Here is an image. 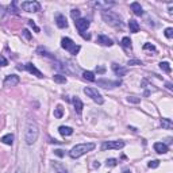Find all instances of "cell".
I'll return each mask as SVG.
<instances>
[{"label": "cell", "mask_w": 173, "mask_h": 173, "mask_svg": "<svg viewBox=\"0 0 173 173\" xmlns=\"http://www.w3.org/2000/svg\"><path fill=\"white\" fill-rule=\"evenodd\" d=\"M38 135H39V127L37 124V122L33 121V119H29L26 128H24V141H26V143L34 145L38 139Z\"/></svg>", "instance_id": "cell-1"}, {"label": "cell", "mask_w": 173, "mask_h": 173, "mask_svg": "<svg viewBox=\"0 0 173 173\" xmlns=\"http://www.w3.org/2000/svg\"><path fill=\"white\" fill-rule=\"evenodd\" d=\"M102 18L107 24L115 27V29H122L123 27V19H122V16L114 11H110V10L102 11Z\"/></svg>", "instance_id": "cell-2"}, {"label": "cell", "mask_w": 173, "mask_h": 173, "mask_svg": "<svg viewBox=\"0 0 173 173\" xmlns=\"http://www.w3.org/2000/svg\"><path fill=\"white\" fill-rule=\"evenodd\" d=\"M96 147V145L93 142H87V143H78L76 146H73L70 149V152H69V156H70V158H80L81 156H84V154L92 152L93 149Z\"/></svg>", "instance_id": "cell-3"}, {"label": "cell", "mask_w": 173, "mask_h": 173, "mask_svg": "<svg viewBox=\"0 0 173 173\" xmlns=\"http://www.w3.org/2000/svg\"><path fill=\"white\" fill-rule=\"evenodd\" d=\"M61 48L65 49V50H68V52L70 53V54H73V56H76L77 53L80 52V49H81L80 46L76 45V43H74L70 38H67V37L61 39Z\"/></svg>", "instance_id": "cell-4"}, {"label": "cell", "mask_w": 173, "mask_h": 173, "mask_svg": "<svg viewBox=\"0 0 173 173\" xmlns=\"http://www.w3.org/2000/svg\"><path fill=\"white\" fill-rule=\"evenodd\" d=\"M84 93H85L88 97H91V99H92L95 103H97V104H103V103H104V99H103L102 93H100L96 88L85 87L84 88Z\"/></svg>", "instance_id": "cell-5"}, {"label": "cell", "mask_w": 173, "mask_h": 173, "mask_svg": "<svg viewBox=\"0 0 173 173\" xmlns=\"http://www.w3.org/2000/svg\"><path fill=\"white\" fill-rule=\"evenodd\" d=\"M126 146L124 141H107V142L102 143V150L106 152V150H119V149H123Z\"/></svg>", "instance_id": "cell-6"}, {"label": "cell", "mask_w": 173, "mask_h": 173, "mask_svg": "<svg viewBox=\"0 0 173 173\" xmlns=\"http://www.w3.org/2000/svg\"><path fill=\"white\" fill-rule=\"evenodd\" d=\"M20 8L27 12H38L41 11V4L38 2H23Z\"/></svg>", "instance_id": "cell-7"}, {"label": "cell", "mask_w": 173, "mask_h": 173, "mask_svg": "<svg viewBox=\"0 0 173 173\" xmlns=\"http://www.w3.org/2000/svg\"><path fill=\"white\" fill-rule=\"evenodd\" d=\"M18 69H26L29 73L34 74V76H37L38 78H42V77H43V73H42V72H41L34 64H31V62H27L24 67H18Z\"/></svg>", "instance_id": "cell-8"}, {"label": "cell", "mask_w": 173, "mask_h": 173, "mask_svg": "<svg viewBox=\"0 0 173 173\" xmlns=\"http://www.w3.org/2000/svg\"><path fill=\"white\" fill-rule=\"evenodd\" d=\"M121 84H122L121 80L111 81V80H106V78H100V80H97V85L103 87V88H108V89H112V88H115V87H119Z\"/></svg>", "instance_id": "cell-9"}, {"label": "cell", "mask_w": 173, "mask_h": 173, "mask_svg": "<svg viewBox=\"0 0 173 173\" xmlns=\"http://www.w3.org/2000/svg\"><path fill=\"white\" fill-rule=\"evenodd\" d=\"M74 24H76V27H77V30L80 31L81 34L85 31L88 27H89V20L87 19V18H80V19H77V20H74Z\"/></svg>", "instance_id": "cell-10"}, {"label": "cell", "mask_w": 173, "mask_h": 173, "mask_svg": "<svg viewBox=\"0 0 173 173\" xmlns=\"http://www.w3.org/2000/svg\"><path fill=\"white\" fill-rule=\"evenodd\" d=\"M3 84H4V87H15L16 84H19V76H16V74H8V76H5Z\"/></svg>", "instance_id": "cell-11"}, {"label": "cell", "mask_w": 173, "mask_h": 173, "mask_svg": "<svg viewBox=\"0 0 173 173\" xmlns=\"http://www.w3.org/2000/svg\"><path fill=\"white\" fill-rule=\"evenodd\" d=\"M111 68H112V70H114V73L116 74V76H119V77L126 76V74H127V72H128L127 68L121 67V65H118L116 62H112V64H111Z\"/></svg>", "instance_id": "cell-12"}, {"label": "cell", "mask_w": 173, "mask_h": 173, "mask_svg": "<svg viewBox=\"0 0 173 173\" xmlns=\"http://www.w3.org/2000/svg\"><path fill=\"white\" fill-rule=\"evenodd\" d=\"M72 103H73L74 106V111H76L77 115H81L83 114V108H84V104L83 102H81V99L78 96H73V99H72Z\"/></svg>", "instance_id": "cell-13"}, {"label": "cell", "mask_w": 173, "mask_h": 173, "mask_svg": "<svg viewBox=\"0 0 173 173\" xmlns=\"http://www.w3.org/2000/svg\"><path fill=\"white\" fill-rule=\"evenodd\" d=\"M97 43L102 46H108V48H111L112 45H114V42H112L111 38H108L107 35H104V34H100L99 37H97Z\"/></svg>", "instance_id": "cell-14"}, {"label": "cell", "mask_w": 173, "mask_h": 173, "mask_svg": "<svg viewBox=\"0 0 173 173\" xmlns=\"http://www.w3.org/2000/svg\"><path fill=\"white\" fill-rule=\"evenodd\" d=\"M56 24H57L58 29H67L68 27V20H67V18H65V15L58 14L57 16H56Z\"/></svg>", "instance_id": "cell-15"}, {"label": "cell", "mask_w": 173, "mask_h": 173, "mask_svg": "<svg viewBox=\"0 0 173 173\" xmlns=\"http://www.w3.org/2000/svg\"><path fill=\"white\" fill-rule=\"evenodd\" d=\"M154 150H156L157 153H160V154H165V153H168V145L166 143H164V142H156L154 143Z\"/></svg>", "instance_id": "cell-16"}, {"label": "cell", "mask_w": 173, "mask_h": 173, "mask_svg": "<svg viewBox=\"0 0 173 173\" xmlns=\"http://www.w3.org/2000/svg\"><path fill=\"white\" fill-rule=\"evenodd\" d=\"M130 7H131V10H133V12L137 15V16H142L143 15V10H142V7H141L139 3H137V2L131 3Z\"/></svg>", "instance_id": "cell-17"}, {"label": "cell", "mask_w": 173, "mask_h": 173, "mask_svg": "<svg viewBox=\"0 0 173 173\" xmlns=\"http://www.w3.org/2000/svg\"><path fill=\"white\" fill-rule=\"evenodd\" d=\"M114 4H115L114 2H95L93 3V5L97 8H102V11H107L110 5H114Z\"/></svg>", "instance_id": "cell-18"}, {"label": "cell", "mask_w": 173, "mask_h": 173, "mask_svg": "<svg viewBox=\"0 0 173 173\" xmlns=\"http://www.w3.org/2000/svg\"><path fill=\"white\" fill-rule=\"evenodd\" d=\"M58 131L62 137H69V135L73 134V128L69 127V126H59L58 127Z\"/></svg>", "instance_id": "cell-19"}, {"label": "cell", "mask_w": 173, "mask_h": 173, "mask_svg": "<svg viewBox=\"0 0 173 173\" xmlns=\"http://www.w3.org/2000/svg\"><path fill=\"white\" fill-rule=\"evenodd\" d=\"M128 29H130V33H138L139 31V24H138V22L137 20H134V19H130L128 20Z\"/></svg>", "instance_id": "cell-20"}, {"label": "cell", "mask_w": 173, "mask_h": 173, "mask_svg": "<svg viewBox=\"0 0 173 173\" xmlns=\"http://www.w3.org/2000/svg\"><path fill=\"white\" fill-rule=\"evenodd\" d=\"M161 126H162V128H165V130H172V128H173L172 119H169V118H161Z\"/></svg>", "instance_id": "cell-21"}, {"label": "cell", "mask_w": 173, "mask_h": 173, "mask_svg": "<svg viewBox=\"0 0 173 173\" xmlns=\"http://www.w3.org/2000/svg\"><path fill=\"white\" fill-rule=\"evenodd\" d=\"M0 141H2V142L4 143V145H8V146H11V145L14 143V135H12V134H5V135H3Z\"/></svg>", "instance_id": "cell-22"}, {"label": "cell", "mask_w": 173, "mask_h": 173, "mask_svg": "<svg viewBox=\"0 0 173 173\" xmlns=\"http://www.w3.org/2000/svg\"><path fill=\"white\" fill-rule=\"evenodd\" d=\"M53 168L56 169V172H57V173H69L68 169L65 168L62 164H59V162H56V161L53 162Z\"/></svg>", "instance_id": "cell-23"}, {"label": "cell", "mask_w": 173, "mask_h": 173, "mask_svg": "<svg viewBox=\"0 0 173 173\" xmlns=\"http://www.w3.org/2000/svg\"><path fill=\"white\" fill-rule=\"evenodd\" d=\"M53 80H54V83H57V84H65L67 83V77L62 76V74H54V76H53Z\"/></svg>", "instance_id": "cell-24"}, {"label": "cell", "mask_w": 173, "mask_h": 173, "mask_svg": "<svg viewBox=\"0 0 173 173\" xmlns=\"http://www.w3.org/2000/svg\"><path fill=\"white\" fill-rule=\"evenodd\" d=\"M83 77L85 78V80H88V81H95V73L91 72V70L83 72Z\"/></svg>", "instance_id": "cell-25"}, {"label": "cell", "mask_w": 173, "mask_h": 173, "mask_svg": "<svg viewBox=\"0 0 173 173\" xmlns=\"http://www.w3.org/2000/svg\"><path fill=\"white\" fill-rule=\"evenodd\" d=\"M62 116H64V108H62L61 106H57V107L54 108V118L61 119Z\"/></svg>", "instance_id": "cell-26"}, {"label": "cell", "mask_w": 173, "mask_h": 173, "mask_svg": "<svg viewBox=\"0 0 173 173\" xmlns=\"http://www.w3.org/2000/svg\"><path fill=\"white\" fill-rule=\"evenodd\" d=\"M160 68H161L164 72H166V73H171V70H172V68H171V64H169L168 61L160 62Z\"/></svg>", "instance_id": "cell-27"}, {"label": "cell", "mask_w": 173, "mask_h": 173, "mask_svg": "<svg viewBox=\"0 0 173 173\" xmlns=\"http://www.w3.org/2000/svg\"><path fill=\"white\" fill-rule=\"evenodd\" d=\"M122 46H123L124 49H130L131 50V48H133V46H131V39L128 38V37H124V38L122 39Z\"/></svg>", "instance_id": "cell-28"}, {"label": "cell", "mask_w": 173, "mask_h": 173, "mask_svg": "<svg viewBox=\"0 0 173 173\" xmlns=\"http://www.w3.org/2000/svg\"><path fill=\"white\" fill-rule=\"evenodd\" d=\"M70 16L73 18L74 20L80 19V10H77V8H73V10L70 11Z\"/></svg>", "instance_id": "cell-29"}, {"label": "cell", "mask_w": 173, "mask_h": 173, "mask_svg": "<svg viewBox=\"0 0 173 173\" xmlns=\"http://www.w3.org/2000/svg\"><path fill=\"white\" fill-rule=\"evenodd\" d=\"M106 165L110 166V168H112V166H116V165H118V160H116V158H108V160L106 161Z\"/></svg>", "instance_id": "cell-30"}, {"label": "cell", "mask_w": 173, "mask_h": 173, "mask_svg": "<svg viewBox=\"0 0 173 173\" xmlns=\"http://www.w3.org/2000/svg\"><path fill=\"white\" fill-rule=\"evenodd\" d=\"M127 102H128V103H134V104H138V103H141V97H137V96H127Z\"/></svg>", "instance_id": "cell-31"}, {"label": "cell", "mask_w": 173, "mask_h": 173, "mask_svg": "<svg viewBox=\"0 0 173 173\" xmlns=\"http://www.w3.org/2000/svg\"><path fill=\"white\" fill-rule=\"evenodd\" d=\"M147 166L152 168V169H156V168H158V166H160V161H158V160H153V161H150L149 164H147Z\"/></svg>", "instance_id": "cell-32"}, {"label": "cell", "mask_w": 173, "mask_h": 173, "mask_svg": "<svg viewBox=\"0 0 173 173\" xmlns=\"http://www.w3.org/2000/svg\"><path fill=\"white\" fill-rule=\"evenodd\" d=\"M164 34H165V37H166L168 39H171L172 37H173V29H172V27H168V29H165Z\"/></svg>", "instance_id": "cell-33"}, {"label": "cell", "mask_w": 173, "mask_h": 173, "mask_svg": "<svg viewBox=\"0 0 173 173\" xmlns=\"http://www.w3.org/2000/svg\"><path fill=\"white\" fill-rule=\"evenodd\" d=\"M143 50H152V52H156L157 49H156V46H154V45L147 42V43H145V45H143Z\"/></svg>", "instance_id": "cell-34"}, {"label": "cell", "mask_w": 173, "mask_h": 173, "mask_svg": "<svg viewBox=\"0 0 173 173\" xmlns=\"http://www.w3.org/2000/svg\"><path fill=\"white\" fill-rule=\"evenodd\" d=\"M127 65H142V61H139V59H128Z\"/></svg>", "instance_id": "cell-35"}, {"label": "cell", "mask_w": 173, "mask_h": 173, "mask_svg": "<svg viewBox=\"0 0 173 173\" xmlns=\"http://www.w3.org/2000/svg\"><path fill=\"white\" fill-rule=\"evenodd\" d=\"M22 35H23L27 41H30V39H31V34H30V31H29V30H23V31H22Z\"/></svg>", "instance_id": "cell-36"}, {"label": "cell", "mask_w": 173, "mask_h": 173, "mask_svg": "<svg viewBox=\"0 0 173 173\" xmlns=\"http://www.w3.org/2000/svg\"><path fill=\"white\" fill-rule=\"evenodd\" d=\"M7 65H8V61L3 56H0V67H7Z\"/></svg>", "instance_id": "cell-37"}, {"label": "cell", "mask_w": 173, "mask_h": 173, "mask_svg": "<svg viewBox=\"0 0 173 173\" xmlns=\"http://www.w3.org/2000/svg\"><path fill=\"white\" fill-rule=\"evenodd\" d=\"M29 24H30V26H31V27H33V29H34V30H35V33H39V27H38V26H37V24H35V23H34V22H33V20H29Z\"/></svg>", "instance_id": "cell-38"}, {"label": "cell", "mask_w": 173, "mask_h": 173, "mask_svg": "<svg viewBox=\"0 0 173 173\" xmlns=\"http://www.w3.org/2000/svg\"><path fill=\"white\" fill-rule=\"evenodd\" d=\"M54 154H56V156H58V157H64V156H65L64 150H61V149H57V150H54Z\"/></svg>", "instance_id": "cell-39"}, {"label": "cell", "mask_w": 173, "mask_h": 173, "mask_svg": "<svg viewBox=\"0 0 173 173\" xmlns=\"http://www.w3.org/2000/svg\"><path fill=\"white\" fill-rule=\"evenodd\" d=\"M38 53H42V56H48V57H50V53H48L45 49H42V48L38 49Z\"/></svg>", "instance_id": "cell-40"}, {"label": "cell", "mask_w": 173, "mask_h": 173, "mask_svg": "<svg viewBox=\"0 0 173 173\" xmlns=\"http://www.w3.org/2000/svg\"><path fill=\"white\" fill-rule=\"evenodd\" d=\"M81 37H83L84 39H91V35H89V34H85V33L81 34Z\"/></svg>", "instance_id": "cell-41"}, {"label": "cell", "mask_w": 173, "mask_h": 173, "mask_svg": "<svg viewBox=\"0 0 173 173\" xmlns=\"http://www.w3.org/2000/svg\"><path fill=\"white\" fill-rule=\"evenodd\" d=\"M96 70L99 72V73H104L106 69H104V68H102V67H97V68H96Z\"/></svg>", "instance_id": "cell-42"}, {"label": "cell", "mask_w": 173, "mask_h": 173, "mask_svg": "<svg viewBox=\"0 0 173 173\" xmlns=\"http://www.w3.org/2000/svg\"><path fill=\"white\" fill-rule=\"evenodd\" d=\"M166 88H168L169 91H172V89H173V87H172V84H171V83H166Z\"/></svg>", "instance_id": "cell-43"}, {"label": "cell", "mask_w": 173, "mask_h": 173, "mask_svg": "<svg viewBox=\"0 0 173 173\" xmlns=\"http://www.w3.org/2000/svg\"><path fill=\"white\" fill-rule=\"evenodd\" d=\"M93 166H95V168H99L100 164H99V162H95V164H93Z\"/></svg>", "instance_id": "cell-44"}, {"label": "cell", "mask_w": 173, "mask_h": 173, "mask_svg": "<svg viewBox=\"0 0 173 173\" xmlns=\"http://www.w3.org/2000/svg\"><path fill=\"white\" fill-rule=\"evenodd\" d=\"M123 173H131V172L128 171V169H124V171H123Z\"/></svg>", "instance_id": "cell-45"}, {"label": "cell", "mask_w": 173, "mask_h": 173, "mask_svg": "<svg viewBox=\"0 0 173 173\" xmlns=\"http://www.w3.org/2000/svg\"><path fill=\"white\" fill-rule=\"evenodd\" d=\"M15 173H22V171H20V169H16V171H15Z\"/></svg>", "instance_id": "cell-46"}]
</instances>
